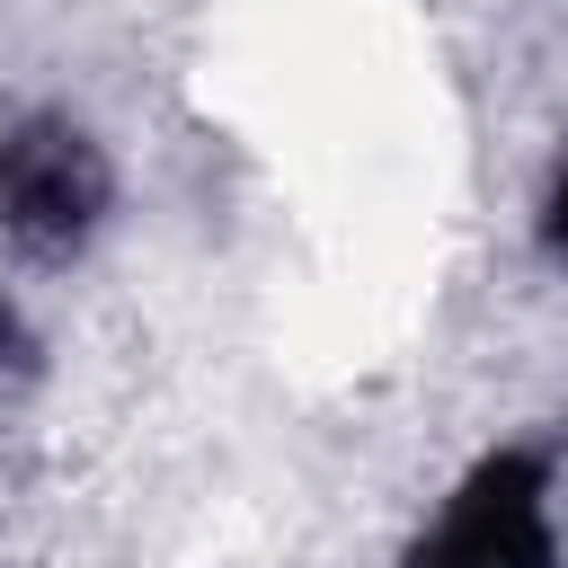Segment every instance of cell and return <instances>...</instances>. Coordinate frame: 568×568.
Wrapping results in <instances>:
<instances>
[{
  "instance_id": "cell-1",
  "label": "cell",
  "mask_w": 568,
  "mask_h": 568,
  "mask_svg": "<svg viewBox=\"0 0 568 568\" xmlns=\"http://www.w3.org/2000/svg\"><path fill=\"white\" fill-rule=\"evenodd\" d=\"M550 559H559V532H550L541 453H488L408 550V568H550Z\"/></svg>"
},
{
  "instance_id": "cell-2",
  "label": "cell",
  "mask_w": 568,
  "mask_h": 568,
  "mask_svg": "<svg viewBox=\"0 0 568 568\" xmlns=\"http://www.w3.org/2000/svg\"><path fill=\"white\" fill-rule=\"evenodd\" d=\"M115 178L98 160V142L62 115H36L0 142V222L36 248H71L98 213H106Z\"/></svg>"
},
{
  "instance_id": "cell-3",
  "label": "cell",
  "mask_w": 568,
  "mask_h": 568,
  "mask_svg": "<svg viewBox=\"0 0 568 568\" xmlns=\"http://www.w3.org/2000/svg\"><path fill=\"white\" fill-rule=\"evenodd\" d=\"M550 248H559V257H568V178H559V186H550Z\"/></svg>"
}]
</instances>
